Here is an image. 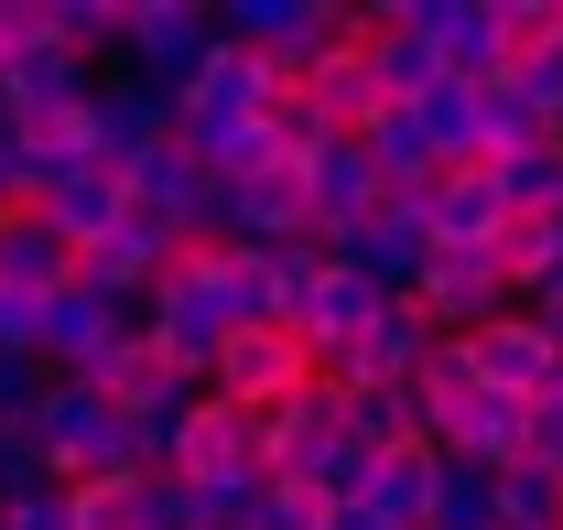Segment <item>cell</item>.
Returning <instances> with one entry per match:
<instances>
[{
	"label": "cell",
	"instance_id": "6da1fadb",
	"mask_svg": "<svg viewBox=\"0 0 563 530\" xmlns=\"http://www.w3.org/2000/svg\"><path fill=\"white\" fill-rule=\"evenodd\" d=\"M33 444H44V465H55V487H87V476H141L131 422L109 411V390H98V379H55V390H44V411H33Z\"/></svg>",
	"mask_w": 563,
	"mask_h": 530
},
{
	"label": "cell",
	"instance_id": "7a4b0ae2",
	"mask_svg": "<svg viewBox=\"0 0 563 530\" xmlns=\"http://www.w3.org/2000/svg\"><path fill=\"white\" fill-rule=\"evenodd\" d=\"M217 55V11L207 0H131V22H120V76L141 87H163V98H185Z\"/></svg>",
	"mask_w": 563,
	"mask_h": 530
},
{
	"label": "cell",
	"instance_id": "3957f363",
	"mask_svg": "<svg viewBox=\"0 0 563 530\" xmlns=\"http://www.w3.org/2000/svg\"><path fill=\"white\" fill-rule=\"evenodd\" d=\"M163 476H185V487H261V411L196 390V411H185V433H174V465H163Z\"/></svg>",
	"mask_w": 563,
	"mask_h": 530
},
{
	"label": "cell",
	"instance_id": "277c9868",
	"mask_svg": "<svg viewBox=\"0 0 563 530\" xmlns=\"http://www.w3.org/2000/svg\"><path fill=\"white\" fill-rule=\"evenodd\" d=\"M207 390L239 400V411H272V400L314 390V357H303V335H292V325H250V335H228V346H217Z\"/></svg>",
	"mask_w": 563,
	"mask_h": 530
},
{
	"label": "cell",
	"instance_id": "5b68a950",
	"mask_svg": "<svg viewBox=\"0 0 563 530\" xmlns=\"http://www.w3.org/2000/svg\"><path fill=\"white\" fill-rule=\"evenodd\" d=\"M509 303H520V292L498 281L488 250H433V261H422V281H412V314H422L433 335H477V325H498Z\"/></svg>",
	"mask_w": 563,
	"mask_h": 530
},
{
	"label": "cell",
	"instance_id": "8992f818",
	"mask_svg": "<svg viewBox=\"0 0 563 530\" xmlns=\"http://www.w3.org/2000/svg\"><path fill=\"white\" fill-rule=\"evenodd\" d=\"M325 250H336V270H357V281H379V292H401V303H412L422 261H433L422 196H379V217H368V228H347V239H325Z\"/></svg>",
	"mask_w": 563,
	"mask_h": 530
},
{
	"label": "cell",
	"instance_id": "52a82bcc",
	"mask_svg": "<svg viewBox=\"0 0 563 530\" xmlns=\"http://www.w3.org/2000/svg\"><path fill=\"white\" fill-rule=\"evenodd\" d=\"M163 141H174V98L109 66V76H98V98H87V152H98L109 174H131L141 152H163Z\"/></svg>",
	"mask_w": 563,
	"mask_h": 530
},
{
	"label": "cell",
	"instance_id": "ba28073f",
	"mask_svg": "<svg viewBox=\"0 0 563 530\" xmlns=\"http://www.w3.org/2000/svg\"><path fill=\"white\" fill-rule=\"evenodd\" d=\"M422 357H433V325H422L412 303H390V314L357 335L347 357H325L314 379H325V390H412V379H422Z\"/></svg>",
	"mask_w": 563,
	"mask_h": 530
},
{
	"label": "cell",
	"instance_id": "9c48e42d",
	"mask_svg": "<svg viewBox=\"0 0 563 530\" xmlns=\"http://www.w3.org/2000/svg\"><path fill=\"white\" fill-rule=\"evenodd\" d=\"M303 196H314V239H347V228H368L379 217V163H368V141H314L303 152Z\"/></svg>",
	"mask_w": 563,
	"mask_h": 530
},
{
	"label": "cell",
	"instance_id": "30bf717a",
	"mask_svg": "<svg viewBox=\"0 0 563 530\" xmlns=\"http://www.w3.org/2000/svg\"><path fill=\"white\" fill-rule=\"evenodd\" d=\"M422 44L444 55V76L455 87H498L509 76V44H498V0H412Z\"/></svg>",
	"mask_w": 563,
	"mask_h": 530
},
{
	"label": "cell",
	"instance_id": "8fae6325",
	"mask_svg": "<svg viewBox=\"0 0 563 530\" xmlns=\"http://www.w3.org/2000/svg\"><path fill=\"white\" fill-rule=\"evenodd\" d=\"M466 357H477V390H509V400H542L563 379V357L542 346V325H531V303H509L498 325L466 335Z\"/></svg>",
	"mask_w": 563,
	"mask_h": 530
},
{
	"label": "cell",
	"instance_id": "7c38bea8",
	"mask_svg": "<svg viewBox=\"0 0 563 530\" xmlns=\"http://www.w3.org/2000/svg\"><path fill=\"white\" fill-rule=\"evenodd\" d=\"M368 76H379V98H390V109H412V98L444 87V55L422 44L412 0H368Z\"/></svg>",
	"mask_w": 563,
	"mask_h": 530
},
{
	"label": "cell",
	"instance_id": "4fadbf2b",
	"mask_svg": "<svg viewBox=\"0 0 563 530\" xmlns=\"http://www.w3.org/2000/svg\"><path fill=\"white\" fill-rule=\"evenodd\" d=\"M422 228H433V250H488L498 228H509L498 174H488V163H455V174H433V185H422Z\"/></svg>",
	"mask_w": 563,
	"mask_h": 530
},
{
	"label": "cell",
	"instance_id": "5bb4252c",
	"mask_svg": "<svg viewBox=\"0 0 563 530\" xmlns=\"http://www.w3.org/2000/svg\"><path fill=\"white\" fill-rule=\"evenodd\" d=\"M390 303H401V292H379V281H357V270H325V281L303 292V314H292V335H303V357L325 368V357H347V346H357L368 325H379Z\"/></svg>",
	"mask_w": 563,
	"mask_h": 530
},
{
	"label": "cell",
	"instance_id": "9a60e30c",
	"mask_svg": "<svg viewBox=\"0 0 563 530\" xmlns=\"http://www.w3.org/2000/svg\"><path fill=\"white\" fill-rule=\"evenodd\" d=\"M0 98L22 109V131H55V120H76V109L98 98V66H76L66 44H33V55L0 66Z\"/></svg>",
	"mask_w": 563,
	"mask_h": 530
},
{
	"label": "cell",
	"instance_id": "2e32d148",
	"mask_svg": "<svg viewBox=\"0 0 563 530\" xmlns=\"http://www.w3.org/2000/svg\"><path fill=\"white\" fill-rule=\"evenodd\" d=\"M433 455H455V465H488V476H498V465H520V455H531V400H509V390H466Z\"/></svg>",
	"mask_w": 563,
	"mask_h": 530
},
{
	"label": "cell",
	"instance_id": "e0dca14e",
	"mask_svg": "<svg viewBox=\"0 0 563 530\" xmlns=\"http://www.w3.org/2000/svg\"><path fill=\"white\" fill-rule=\"evenodd\" d=\"M76 281V250L44 228V206H0V292H22V303H55Z\"/></svg>",
	"mask_w": 563,
	"mask_h": 530
},
{
	"label": "cell",
	"instance_id": "ac0fdd59",
	"mask_svg": "<svg viewBox=\"0 0 563 530\" xmlns=\"http://www.w3.org/2000/svg\"><path fill=\"white\" fill-rule=\"evenodd\" d=\"M44 228H55V239H66V250H98V239H109V228H120V217H131V185H120V174H109V163H76L66 185H44Z\"/></svg>",
	"mask_w": 563,
	"mask_h": 530
},
{
	"label": "cell",
	"instance_id": "d6986e66",
	"mask_svg": "<svg viewBox=\"0 0 563 530\" xmlns=\"http://www.w3.org/2000/svg\"><path fill=\"white\" fill-rule=\"evenodd\" d=\"M303 109H314V131H325V141H368V120L390 109L379 76H368V44H347V55H325V66L303 76Z\"/></svg>",
	"mask_w": 563,
	"mask_h": 530
},
{
	"label": "cell",
	"instance_id": "ffe728a7",
	"mask_svg": "<svg viewBox=\"0 0 563 530\" xmlns=\"http://www.w3.org/2000/svg\"><path fill=\"white\" fill-rule=\"evenodd\" d=\"M325 444H336V390H325V379L261 411V476H303Z\"/></svg>",
	"mask_w": 563,
	"mask_h": 530
},
{
	"label": "cell",
	"instance_id": "44dd1931",
	"mask_svg": "<svg viewBox=\"0 0 563 530\" xmlns=\"http://www.w3.org/2000/svg\"><path fill=\"white\" fill-rule=\"evenodd\" d=\"M120 185H131V217H163V228H185V239H196V217H207V174H196V152H185V141L141 152Z\"/></svg>",
	"mask_w": 563,
	"mask_h": 530
},
{
	"label": "cell",
	"instance_id": "7402d4cb",
	"mask_svg": "<svg viewBox=\"0 0 563 530\" xmlns=\"http://www.w3.org/2000/svg\"><path fill=\"white\" fill-rule=\"evenodd\" d=\"M412 131H422V152L455 174V163H488V87H433V98H412Z\"/></svg>",
	"mask_w": 563,
	"mask_h": 530
},
{
	"label": "cell",
	"instance_id": "603a6c76",
	"mask_svg": "<svg viewBox=\"0 0 563 530\" xmlns=\"http://www.w3.org/2000/svg\"><path fill=\"white\" fill-rule=\"evenodd\" d=\"M433 476H444V455H433V444L379 455V476H368V520H379V530H422V520H433Z\"/></svg>",
	"mask_w": 563,
	"mask_h": 530
},
{
	"label": "cell",
	"instance_id": "cb8c5ba5",
	"mask_svg": "<svg viewBox=\"0 0 563 530\" xmlns=\"http://www.w3.org/2000/svg\"><path fill=\"white\" fill-rule=\"evenodd\" d=\"M217 303H228V335H250V325H282L272 261H261V250H228V261H217Z\"/></svg>",
	"mask_w": 563,
	"mask_h": 530
},
{
	"label": "cell",
	"instance_id": "d4e9b609",
	"mask_svg": "<svg viewBox=\"0 0 563 530\" xmlns=\"http://www.w3.org/2000/svg\"><path fill=\"white\" fill-rule=\"evenodd\" d=\"M422 530H498V476L444 455V476H433V520H422Z\"/></svg>",
	"mask_w": 563,
	"mask_h": 530
},
{
	"label": "cell",
	"instance_id": "484cf974",
	"mask_svg": "<svg viewBox=\"0 0 563 530\" xmlns=\"http://www.w3.org/2000/svg\"><path fill=\"white\" fill-rule=\"evenodd\" d=\"M498 530H563V476L498 465Z\"/></svg>",
	"mask_w": 563,
	"mask_h": 530
},
{
	"label": "cell",
	"instance_id": "4316f807",
	"mask_svg": "<svg viewBox=\"0 0 563 530\" xmlns=\"http://www.w3.org/2000/svg\"><path fill=\"white\" fill-rule=\"evenodd\" d=\"M498 196H509V217H553L563 206V141H542V152H520V163H488Z\"/></svg>",
	"mask_w": 563,
	"mask_h": 530
},
{
	"label": "cell",
	"instance_id": "83f0119b",
	"mask_svg": "<svg viewBox=\"0 0 563 530\" xmlns=\"http://www.w3.org/2000/svg\"><path fill=\"white\" fill-rule=\"evenodd\" d=\"M498 87H509V98H520V109L553 131V120H563V22H553V44H531V55L498 76Z\"/></svg>",
	"mask_w": 563,
	"mask_h": 530
},
{
	"label": "cell",
	"instance_id": "f1b7e54d",
	"mask_svg": "<svg viewBox=\"0 0 563 530\" xmlns=\"http://www.w3.org/2000/svg\"><path fill=\"white\" fill-rule=\"evenodd\" d=\"M76 530H141V476H87V487H66Z\"/></svg>",
	"mask_w": 563,
	"mask_h": 530
},
{
	"label": "cell",
	"instance_id": "f546056e",
	"mask_svg": "<svg viewBox=\"0 0 563 530\" xmlns=\"http://www.w3.org/2000/svg\"><path fill=\"white\" fill-rule=\"evenodd\" d=\"M239 530H325V509H314L292 476H261V487H250V509H239Z\"/></svg>",
	"mask_w": 563,
	"mask_h": 530
},
{
	"label": "cell",
	"instance_id": "4dcf8cb0",
	"mask_svg": "<svg viewBox=\"0 0 563 530\" xmlns=\"http://www.w3.org/2000/svg\"><path fill=\"white\" fill-rule=\"evenodd\" d=\"M44 487H55L44 444H33L22 422H0V509H22V498H44Z\"/></svg>",
	"mask_w": 563,
	"mask_h": 530
},
{
	"label": "cell",
	"instance_id": "1f68e13d",
	"mask_svg": "<svg viewBox=\"0 0 563 530\" xmlns=\"http://www.w3.org/2000/svg\"><path fill=\"white\" fill-rule=\"evenodd\" d=\"M542 141H553V131H542L509 87H488V163H520V152H542Z\"/></svg>",
	"mask_w": 563,
	"mask_h": 530
},
{
	"label": "cell",
	"instance_id": "d6a6232c",
	"mask_svg": "<svg viewBox=\"0 0 563 530\" xmlns=\"http://www.w3.org/2000/svg\"><path fill=\"white\" fill-rule=\"evenodd\" d=\"M44 390H55V368H44V357H0V422H22V433H33Z\"/></svg>",
	"mask_w": 563,
	"mask_h": 530
},
{
	"label": "cell",
	"instance_id": "836d02e7",
	"mask_svg": "<svg viewBox=\"0 0 563 530\" xmlns=\"http://www.w3.org/2000/svg\"><path fill=\"white\" fill-rule=\"evenodd\" d=\"M0 530H76L66 487H44V498H22V509H0Z\"/></svg>",
	"mask_w": 563,
	"mask_h": 530
},
{
	"label": "cell",
	"instance_id": "e575fe53",
	"mask_svg": "<svg viewBox=\"0 0 563 530\" xmlns=\"http://www.w3.org/2000/svg\"><path fill=\"white\" fill-rule=\"evenodd\" d=\"M33 325H44V303H22V292H0V357H33Z\"/></svg>",
	"mask_w": 563,
	"mask_h": 530
},
{
	"label": "cell",
	"instance_id": "d590c367",
	"mask_svg": "<svg viewBox=\"0 0 563 530\" xmlns=\"http://www.w3.org/2000/svg\"><path fill=\"white\" fill-rule=\"evenodd\" d=\"M531 325H542V346L563 357V281H553V292H531Z\"/></svg>",
	"mask_w": 563,
	"mask_h": 530
},
{
	"label": "cell",
	"instance_id": "8d00e7d4",
	"mask_svg": "<svg viewBox=\"0 0 563 530\" xmlns=\"http://www.w3.org/2000/svg\"><path fill=\"white\" fill-rule=\"evenodd\" d=\"M0 152H22V109L11 98H0Z\"/></svg>",
	"mask_w": 563,
	"mask_h": 530
},
{
	"label": "cell",
	"instance_id": "74e56055",
	"mask_svg": "<svg viewBox=\"0 0 563 530\" xmlns=\"http://www.w3.org/2000/svg\"><path fill=\"white\" fill-rule=\"evenodd\" d=\"M325 530H379V520H368V509H336V520H325Z\"/></svg>",
	"mask_w": 563,
	"mask_h": 530
}]
</instances>
